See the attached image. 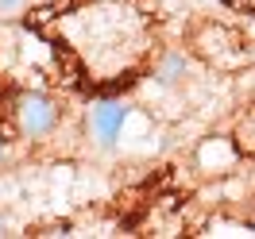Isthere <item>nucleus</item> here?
Segmentation results:
<instances>
[{"mask_svg": "<svg viewBox=\"0 0 255 239\" xmlns=\"http://www.w3.org/2000/svg\"><path fill=\"white\" fill-rule=\"evenodd\" d=\"M23 8V0H0V16H16Z\"/></svg>", "mask_w": 255, "mask_h": 239, "instance_id": "nucleus-4", "label": "nucleus"}, {"mask_svg": "<svg viewBox=\"0 0 255 239\" xmlns=\"http://www.w3.org/2000/svg\"><path fill=\"white\" fill-rule=\"evenodd\" d=\"M58 31L93 81H120L151 47V23L128 0H93L58 19Z\"/></svg>", "mask_w": 255, "mask_h": 239, "instance_id": "nucleus-1", "label": "nucleus"}, {"mask_svg": "<svg viewBox=\"0 0 255 239\" xmlns=\"http://www.w3.org/2000/svg\"><path fill=\"white\" fill-rule=\"evenodd\" d=\"M12 116H16V131L23 139H47L58 128V104H54V96L39 93V89L19 93L12 104Z\"/></svg>", "mask_w": 255, "mask_h": 239, "instance_id": "nucleus-2", "label": "nucleus"}, {"mask_svg": "<svg viewBox=\"0 0 255 239\" xmlns=\"http://www.w3.org/2000/svg\"><path fill=\"white\" fill-rule=\"evenodd\" d=\"M0 155H4V143H0Z\"/></svg>", "mask_w": 255, "mask_h": 239, "instance_id": "nucleus-5", "label": "nucleus"}, {"mask_svg": "<svg viewBox=\"0 0 255 239\" xmlns=\"http://www.w3.org/2000/svg\"><path fill=\"white\" fill-rule=\"evenodd\" d=\"M128 124V104L124 100H97L89 108V135L101 147H112L120 139V131Z\"/></svg>", "mask_w": 255, "mask_h": 239, "instance_id": "nucleus-3", "label": "nucleus"}]
</instances>
